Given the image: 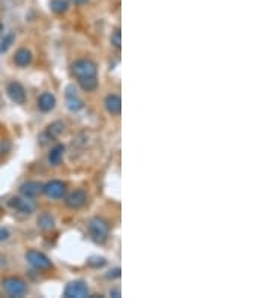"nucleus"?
Returning <instances> with one entry per match:
<instances>
[{
	"instance_id": "nucleus-3",
	"label": "nucleus",
	"mask_w": 270,
	"mask_h": 298,
	"mask_svg": "<svg viewBox=\"0 0 270 298\" xmlns=\"http://www.w3.org/2000/svg\"><path fill=\"white\" fill-rule=\"evenodd\" d=\"M3 289L11 297H23L27 292V285L24 280L18 277H8L3 280Z\"/></svg>"
},
{
	"instance_id": "nucleus-10",
	"label": "nucleus",
	"mask_w": 270,
	"mask_h": 298,
	"mask_svg": "<svg viewBox=\"0 0 270 298\" xmlns=\"http://www.w3.org/2000/svg\"><path fill=\"white\" fill-rule=\"evenodd\" d=\"M87 202V195H86V191L84 190H75V191H72L71 195L66 198L65 203L72 208V209H78L81 206H84Z\"/></svg>"
},
{
	"instance_id": "nucleus-13",
	"label": "nucleus",
	"mask_w": 270,
	"mask_h": 298,
	"mask_svg": "<svg viewBox=\"0 0 270 298\" xmlns=\"http://www.w3.org/2000/svg\"><path fill=\"white\" fill-rule=\"evenodd\" d=\"M20 191L24 198H36L42 191V185L36 181H27L20 187Z\"/></svg>"
},
{
	"instance_id": "nucleus-17",
	"label": "nucleus",
	"mask_w": 270,
	"mask_h": 298,
	"mask_svg": "<svg viewBox=\"0 0 270 298\" xmlns=\"http://www.w3.org/2000/svg\"><path fill=\"white\" fill-rule=\"evenodd\" d=\"M38 226L42 231H51L54 227V219L50 213H42L38 217Z\"/></svg>"
},
{
	"instance_id": "nucleus-18",
	"label": "nucleus",
	"mask_w": 270,
	"mask_h": 298,
	"mask_svg": "<svg viewBox=\"0 0 270 298\" xmlns=\"http://www.w3.org/2000/svg\"><path fill=\"white\" fill-rule=\"evenodd\" d=\"M78 84L81 86V89L86 92H93L96 91L98 87V77H86V79H80Z\"/></svg>"
},
{
	"instance_id": "nucleus-11",
	"label": "nucleus",
	"mask_w": 270,
	"mask_h": 298,
	"mask_svg": "<svg viewBox=\"0 0 270 298\" xmlns=\"http://www.w3.org/2000/svg\"><path fill=\"white\" fill-rule=\"evenodd\" d=\"M104 104H105L107 112L110 113L111 116H119L120 115V112H122V99H120L119 95H114V94L108 95L105 98Z\"/></svg>"
},
{
	"instance_id": "nucleus-12",
	"label": "nucleus",
	"mask_w": 270,
	"mask_h": 298,
	"mask_svg": "<svg viewBox=\"0 0 270 298\" xmlns=\"http://www.w3.org/2000/svg\"><path fill=\"white\" fill-rule=\"evenodd\" d=\"M38 107L41 112L47 113L51 112L54 107H56V97L50 92H44L39 98H38Z\"/></svg>"
},
{
	"instance_id": "nucleus-20",
	"label": "nucleus",
	"mask_w": 270,
	"mask_h": 298,
	"mask_svg": "<svg viewBox=\"0 0 270 298\" xmlns=\"http://www.w3.org/2000/svg\"><path fill=\"white\" fill-rule=\"evenodd\" d=\"M14 42V35L12 33H8V35H2L0 37V53H5V51L12 45Z\"/></svg>"
},
{
	"instance_id": "nucleus-16",
	"label": "nucleus",
	"mask_w": 270,
	"mask_h": 298,
	"mask_svg": "<svg viewBox=\"0 0 270 298\" xmlns=\"http://www.w3.org/2000/svg\"><path fill=\"white\" fill-rule=\"evenodd\" d=\"M63 131H65V124H63V122H60V120H57V122H53L51 125H48V128L45 130V136L48 139H56Z\"/></svg>"
},
{
	"instance_id": "nucleus-5",
	"label": "nucleus",
	"mask_w": 270,
	"mask_h": 298,
	"mask_svg": "<svg viewBox=\"0 0 270 298\" xmlns=\"http://www.w3.org/2000/svg\"><path fill=\"white\" fill-rule=\"evenodd\" d=\"M89 295V288L83 280H74L69 282L65 288V297L66 298H84Z\"/></svg>"
},
{
	"instance_id": "nucleus-25",
	"label": "nucleus",
	"mask_w": 270,
	"mask_h": 298,
	"mask_svg": "<svg viewBox=\"0 0 270 298\" xmlns=\"http://www.w3.org/2000/svg\"><path fill=\"white\" fill-rule=\"evenodd\" d=\"M110 295H113V297H120V291L119 289H113V291H110Z\"/></svg>"
},
{
	"instance_id": "nucleus-6",
	"label": "nucleus",
	"mask_w": 270,
	"mask_h": 298,
	"mask_svg": "<svg viewBox=\"0 0 270 298\" xmlns=\"http://www.w3.org/2000/svg\"><path fill=\"white\" fill-rule=\"evenodd\" d=\"M42 191L45 193L48 198H51V199H60V198L65 196V193H66V184L62 182V181L54 179V181L47 182L42 187Z\"/></svg>"
},
{
	"instance_id": "nucleus-14",
	"label": "nucleus",
	"mask_w": 270,
	"mask_h": 298,
	"mask_svg": "<svg viewBox=\"0 0 270 298\" xmlns=\"http://www.w3.org/2000/svg\"><path fill=\"white\" fill-rule=\"evenodd\" d=\"M14 62H15V65L21 66V68L30 65V62H32V51L27 50V48H20L15 53V56H14Z\"/></svg>"
},
{
	"instance_id": "nucleus-7",
	"label": "nucleus",
	"mask_w": 270,
	"mask_h": 298,
	"mask_svg": "<svg viewBox=\"0 0 270 298\" xmlns=\"http://www.w3.org/2000/svg\"><path fill=\"white\" fill-rule=\"evenodd\" d=\"M9 206L17 209V211H20L23 214H32L35 211V202L32 200V198H12L9 200Z\"/></svg>"
},
{
	"instance_id": "nucleus-23",
	"label": "nucleus",
	"mask_w": 270,
	"mask_h": 298,
	"mask_svg": "<svg viewBox=\"0 0 270 298\" xmlns=\"http://www.w3.org/2000/svg\"><path fill=\"white\" fill-rule=\"evenodd\" d=\"M9 238V231L5 227H0V241H6Z\"/></svg>"
},
{
	"instance_id": "nucleus-2",
	"label": "nucleus",
	"mask_w": 270,
	"mask_h": 298,
	"mask_svg": "<svg viewBox=\"0 0 270 298\" xmlns=\"http://www.w3.org/2000/svg\"><path fill=\"white\" fill-rule=\"evenodd\" d=\"M72 74L77 77V80L86 77H98V66L90 59H80L72 65Z\"/></svg>"
},
{
	"instance_id": "nucleus-4",
	"label": "nucleus",
	"mask_w": 270,
	"mask_h": 298,
	"mask_svg": "<svg viewBox=\"0 0 270 298\" xmlns=\"http://www.w3.org/2000/svg\"><path fill=\"white\" fill-rule=\"evenodd\" d=\"M26 260L29 262V264L36 268V270H39V271H45V270H50L53 265H51V260L41 252L38 250H29L26 253Z\"/></svg>"
},
{
	"instance_id": "nucleus-1",
	"label": "nucleus",
	"mask_w": 270,
	"mask_h": 298,
	"mask_svg": "<svg viewBox=\"0 0 270 298\" xmlns=\"http://www.w3.org/2000/svg\"><path fill=\"white\" fill-rule=\"evenodd\" d=\"M89 232L95 242L104 244L108 239V235H110V226H108V223L104 219L95 217L89 223Z\"/></svg>"
},
{
	"instance_id": "nucleus-26",
	"label": "nucleus",
	"mask_w": 270,
	"mask_h": 298,
	"mask_svg": "<svg viewBox=\"0 0 270 298\" xmlns=\"http://www.w3.org/2000/svg\"><path fill=\"white\" fill-rule=\"evenodd\" d=\"M87 0H75V3H78V5H81V3H86Z\"/></svg>"
},
{
	"instance_id": "nucleus-8",
	"label": "nucleus",
	"mask_w": 270,
	"mask_h": 298,
	"mask_svg": "<svg viewBox=\"0 0 270 298\" xmlns=\"http://www.w3.org/2000/svg\"><path fill=\"white\" fill-rule=\"evenodd\" d=\"M66 106H68V109L71 112H80L84 107V102L78 97L74 86H68L66 87Z\"/></svg>"
},
{
	"instance_id": "nucleus-22",
	"label": "nucleus",
	"mask_w": 270,
	"mask_h": 298,
	"mask_svg": "<svg viewBox=\"0 0 270 298\" xmlns=\"http://www.w3.org/2000/svg\"><path fill=\"white\" fill-rule=\"evenodd\" d=\"M111 44L116 47V48H120V44H122V40H120V30H114V33L111 35Z\"/></svg>"
},
{
	"instance_id": "nucleus-9",
	"label": "nucleus",
	"mask_w": 270,
	"mask_h": 298,
	"mask_svg": "<svg viewBox=\"0 0 270 298\" xmlns=\"http://www.w3.org/2000/svg\"><path fill=\"white\" fill-rule=\"evenodd\" d=\"M8 97L15 102V104H24L26 101V92H24V87L20 84V83H17V81H12L8 84Z\"/></svg>"
},
{
	"instance_id": "nucleus-19",
	"label": "nucleus",
	"mask_w": 270,
	"mask_h": 298,
	"mask_svg": "<svg viewBox=\"0 0 270 298\" xmlns=\"http://www.w3.org/2000/svg\"><path fill=\"white\" fill-rule=\"evenodd\" d=\"M69 8L68 0H51V9L56 14H63Z\"/></svg>"
},
{
	"instance_id": "nucleus-24",
	"label": "nucleus",
	"mask_w": 270,
	"mask_h": 298,
	"mask_svg": "<svg viewBox=\"0 0 270 298\" xmlns=\"http://www.w3.org/2000/svg\"><path fill=\"white\" fill-rule=\"evenodd\" d=\"M120 276V270L119 268H116V270H113V271H110V274H108V277H119Z\"/></svg>"
},
{
	"instance_id": "nucleus-15",
	"label": "nucleus",
	"mask_w": 270,
	"mask_h": 298,
	"mask_svg": "<svg viewBox=\"0 0 270 298\" xmlns=\"http://www.w3.org/2000/svg\"><path fill=\"white\" fill-rule=\"evenodd\" d=\"M65 154V146L63 145H57L51 149V152L48 154V163L51 166H59Z\"/></svg>"
},
{
	"instance_id": "nucleus-21",
	"label": "nucleus",
	"mask_w": 270,
	"mask_h": 298,
	"mask_svg": "<svg viewBox=\"0 0 270 298\" xmlns=\"http://www.w3.org/2000/svg\"><path fill=\"white\" fill-rule=\"evenodd\" d=\"M87 264H89V267L101 268V267L105 265V259H104V258H98V256H95V258H90V259L87 260Z\"/></svg>"
}]
</instances>
